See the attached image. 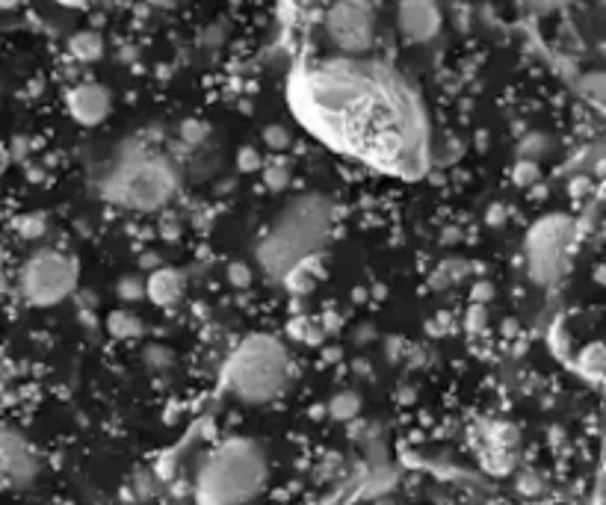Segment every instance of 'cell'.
<instances>
[{
	"label": "cell",
	"mask_w": 606,
	"mask_h": 505,
	"mask_svg": "<svg viewBox=\"0 0 606 505\" xmlns=\"http://www.w3.org/2000/svg\"><path fill=\"white\" fill-rule=\"evenodd\" d=\"M332 231V204L323 195L293 198L267 240L258 246V260L272 278H287L302 260L314 257L326 246Z\"/></svg>",
	"instance_id": "1"
},
{
	"label": "cell",
	"mask_w": 606,
	"mask_h": 505,
	"mask_svg": "<svg viewBox=\"0 0 606 505\" xmlns=\"http://www.w3.org/2000/svg\"><path fill=\"white\" fill-rule=\"evenodd\" d=\"M267 485V455L252 438H228L207 452L196 476L199 505H249Z\"/></svg>",
	"instance_id": "2"
},
{
	"label": "cell",
	"mask_w": 606,
	"mask_h": 505,
	"mask_svg": "<svg viewBox=\"0 0 606 505\" xmlns=\"http://www.w3.org/2000/svg\"><path fill=\"white\" fill-rule=\"evenodd\" d=\"M290 355L281 340L270 334L246 337L225 364V390L246 405H267L287 390Z\"/></svg>",
	"instance_id": "3"
},
{
	"label": "cell",
	"mask_w": 606,
	"mask_h": 505,
	"mask_svg": "<svg viewBox=\"0 0 606 505\" xmlns=\"http://www.w3.org/2000/svg\"><path fill=\"white\" fill-rule=\"evenodd\" d=\"M178 172L169 160L148 151H125L104 181V198L136 213H154L172 201Z\"/></svg>",
	"instance_id": "4"
},
{
	"label": "cell",
	"mask_w": 606,
	"mask_h": 505,
	"mask_svg": "<svg viewBox=\"0 0 606 505\" xmlns=\"http://www.w3.org/2000/svg\"><path fill=\"white\" fill-rule=\"evenodd\" d=\"M577 240V222L568 213H547L527 231V272L539 287H550L568 269V254Z\"/></svg>",
	"instance_id": "5"
},
{
	"label": "cell",
	"mask_w": 606,
	"mask_h": 505,
	"mask_svg": "<svg viewBox=\"0 0 606 505\" xmlns=\"http://www.w3.org/2000/svg\"><path fill=\"white\" fill-rule=\"evenodd\" d=\"M77 260L57 249H39L21 269V293L36 308H54L77 290Z\"/></svg>",
	"instance_id": "6"
},
{
	"label": "cell",
	"mask_w": 606,
	"mask_h": 505,
	"mask_svg": "<svg viewBox=\"0 0 606 505\" xmlns=\"http://www.w3.org/2000/svg\"><path fill=\"white\" fill-rule=\"evenodd\" d=\"M326 30L337 51L349 57L367 54L373 45V12L364 3H337L326 15Z\"/></svg>",
	"instance_id": "7"
},
{
	"label": "cell",
	"mask_w": 606,
	"mask_h": 505,
	"mask_svg": "<svg viewBox=\"0 0 606 505\" xmlns=\"http://www.w3.org/2000/svg\"><path fill=\"white\" fill-rule=\"evenodd\" d=\"M39 458L15 432H0V482L3 488H24L36 479Z\"/></svg>",
	"instance_id": "8"
},
{
	"label": "cell",
	"mask_w": 606,
	"mask_h": 505,
	"mask_svg": "<svg viewBox=\"0 0 606 505\" xmlns=\"http://www.w3.org/2000/svg\"><path fill=\"white\" fill-rule=\"evenodd\" d=\"M110 107H113V95L101 83H80L68 92V113L74 116L77 125H101L110 116Z\"/></svg>",
	"instance_id": "9"
},
{
	"label": "cell",
	"mask_w": 606,
	"mask_h": 505,
	"mask_svg": "<svg viewBox=\"0 0 606 505\" xmlns=\"http://www.w3.org/2000/svg\"><path fill=\"white\" fill-rule=\"evenodd\" d=\"M397 18L408 42H429L441 30V9L429 0H408L397 9Z\"/></svg>",
	"instance_id": "10"
},
{
	"label": "cell",
	"mask_w": 606,
	"mask_h": 505,
	"mask_svg": "<svg viewBox=\"0 0 606 505\" xmlns=\"http://www.w3.org/2000/svg\"><path fill=\"white\" fill-rule=\"evenodd\" d=\"M184 296V275L172 266H160L145 278V299L157 308H172Z\"/></svg>",
	"instance_id": "11"
},
{
	"label": "cell",
	"mask_w": 606,
	"mask_h": 505,
	"mask_svg": "<svg viewBox=\"0 0 606 505\" xmlns=\"http://www.w3.org/2000/svg\"><path fill=\"white\" fill-rule=\"evenodd\" d=\"M68 51L80 63H98L104 57V39L95 30H80L68 39Z\"/></svg>",
	"instance_id": "12"
},
{
	"label": "cell",
	"mask_w": 606,
	"mask_h": 505,
	"mask_svg": "<svg viewBox=\"0 0 606 505\" xmlns=\"http://www.w3.org/2000/svg\"><path fill=\"white\" fill-rule=\"evenodd\" d=\"M107 331H110V337H116V340H134L139 337L142 331H145V325H142V319L134 311H128V308H116V311H110L107 316Z\"/></svg>",
	"instance_id": "13"
},
{
	"label": "cell",
	"mask_w": 606,
	"mask_h": 505,
	"mask_svg": "<svg viewBox=\"0 0 606 505\" xmlns=\"http://www.w3.org/2000/svg\"><path fill=\"white\" fill-rule=\"evenodd\" d=\"M577 373L592 384H601L604 379V346L601 343H589L580 358H577Z\"/></svg>",
	"instance_id": "14"
},
{
	"label": "cell",
	"mask_w": 606,
	"mask_h": 505,
	"mask_svg": "<svg viewBox=\"0 0 606 505\" xmlns=\"http://www.w3.org/2000/svg\"><path fill=\"white\" fill-rule=\"evenodd\" d=\"M326 414L337 420V423H349V420H355L358 414H361V396L355 393V390H343V393H337L332 396V402L326 405Z\"/></svg>",
	"instance_id": "15"
},
{
	"label": "cell",
	"mask_w": 606,
	"mask_h": 505,
	"mask_svg": "<svg viewBox=\"0 0 606 505\" xmlns=\"http://www.w3.org/2000/svg\"><path fill=\"white\" fill-rule=\"evenodd\" d=\"M539 178H541V169L539 163H533V160H518V163L512 166V184L521 187V190L536 187Z\"/></svg>",
	"instance_id": "16"
},
{
	"label": "cell",
	"mask_w": 606,
	"mask_h": 505,
	"mask_svg": "<svg viewBox=\"0 0 606 505\" xmlns=\"http://www.w3.org/2000/svg\"><path fill=\"white\" fill-rule=\"evenodd\" d=\"M264 184L272 192L287 190L290 187V166L284 160H272L270 166H264Z\"/></svg>",
	"instance_id": "17"
},
{
	"label": "cell",
	"mask_w": 606,
	"mask_h": 505,
	"mask_svg": "<svg viewBox=\"0 0 606 505\" xmlns=\"http://www.w3.org/2000/svg\"><path fill=\"white\" fill-rule=\"evenodd\" d=\"M225 278H228V284H231V287L246 290V287H252V266H249V263H243V260H234V263H228Z\"/></svg>",
	"instance_id": "18"
},
{
	"label": "cell",
	"mask_w": 606,
	"mask_h": 505,
	"mask_svg": "<svg viewBox=\"0 0 606 505\" xmlns=\"http://www.w3.org/2000/svg\"><path fill=\"white\" fill-rule=\"evenodd\" d=\"M116 293L122 302H139L145 299V281L142 278H134V275H125L119 284H116Z\"/></svg>",
	"instance_id": "19"
},
{
	"label": "cell",
	"mask_w": 606,
	"mask_h": 505,
	"mask_svg": "<svg viewBox=\"0 0 606 505\" xmlns=\"http://www.w3.org/2000/svg\"><path fill=\"white\" fill-rule=\"evenodd\" d=\"M547 136L544 133H533V136H527L524 142H521V160H533V163H539L541 157L547 154Z\"/></svg>",
	"instance_id": "20"
},
{
	"label": "cell",
	"mask_w": 606,
	"mask_h": 505,
	"mask_svg": "<svg viewBox=\"0 0 606 505\" xmlns=\"http://www.w3.org/2000/svg\"><path fill=\"white\" fill-rule=\"evenodd\" d=\"M237 169L240 172H258V169H264V157H261V151L258 148H252V145H243L240 151H237Z\"/></svg>",
	"instance_id": "21"
},
{
	"label": "cell",
	"mask_w": 606,
	"mask_h": 505,
	"mask_svg": "<svg viewBox=\"0 0 606 505\" xmlns=\"http://www.w3.org/2000/svg\"><path fill=\"white\" fill-rule=\"evenodd\" d=\"M264 142L270 145L272 151H287L290 142H293V136H290V130L284 125H267L264 127Z\"/></svg>",
	"instance_id": "22"
},
{
	"label": "cell",
	"mask_w": 606,
	"mask_h": 505,
	"mask_svg": "<svg viewBox=\"0 0 606 505\" xmlns=\"http://www.w3.org/2000/svg\"><path fill=\"white\" fill-rule=\"evenodd\" d=\"M181 139L187 142V145H202L204 139H207V125L199 122V119H187V122H181Z\"/></svg>",
	"instance_id": "23"
},
{
	"label": "cell",
	"mask_w": 606,
	"mask_h": 505,
	"mask_svg": "<svg viewBox=\"0 0 606 505\" xmlns=\"http://www.w3.org/2000/svg\"><path fill=\"white\" fill-rule=\"evenodd\" d=\"M21 234L27 237V240H39L42 234H45V228H48V222H45V216L42 213H30L27 219H21Z\"/></svg>",
	"instance_id": "24"
},
{
	"label": "cell",
	"mask_w": 606,
	"mask_h": 505,
	"mask_svg": "<svg viewBox=\"0 0 606 505\" xmlns=\"http://www.w3.org/2000/svg\"><path fill=\"white\" fill-rule=\"evenodd\" d=\"M465 328H468L471 334H482V331L488 328V308H482V305H471V308H468V314H465Z\"/></svg>",
	"instance_id": "25"
},
{
	"label": "cell",
	"mask_w": 606,
	"mask_h": 505,
	"mask_svg": "<svg viewBox=\"0 0 606 505\" xmlns=\"http://www.w3.org/2000/svg\"><path fill=\"white\" fill-rule=\"evenodd\" d=\"M518 491H521L524 497H536V494L541 491L539 476H536V473H530V470H527V473H521V476H518Z\"/></svg>",
	"instance_id": "26"
},
{
	"label": "cell",
	"mask_w": 606,
	"mask_h": 505,
	"mask_svg": "<svg viewBox=\"0 0 606 505\" xmlns=\"http://www.w3.org/2000/svg\"><path fill=\"white\" fill-rule=\"evenodd\" d=\"M471 299H473V305H482V308H485V305L494 299V287H491L488 281H476L471 290Z\"/></svg>",
	"instance_id": "27"
},
{
	"label": "cell",
	"mask_w": 606,
	"mask_h": 505,
	"mask_svg": "<svg viewBox=\"0 0 606 505\" xmlns=\"http://www.w3.org/2000/svg\"><path fill=\"white\" fill-rule=\"evenodd\" d=\"M550 349L556 352V358H568V334L556 325L550 334Z\"/></svg>",
	"instance_id": "28"
},
{
	"label": "cell",
	"mask_w": 606,
	"mask_h": 505,
	"mask_svg": "<svg viewBox=\"0 0 606 505\" xmlns=\"http://www.w3.org/2000/svg\"><path fill=\"white\" fill-rule=\"evenodd\" d=\"M506 222V207L503 204H491L488 210H485V225L488 228H500Z\"/></svg>",
	"instance_id": "29"
},
{
	"label": "cell",
	"mask_w": 606,
	"mask_h": 505,
	"mask_svg": "<svg viewBox=\"0 0 606 505\" xmlns=\"http://www.w3.org/2000/svg\"><path fill=\"white\" fill-rule=\"evenodd\" d=\"M148 361H151V364H157V367H166V364H169L172 358H169V352H166V349H157V346H151V349H148Z\"/></svg>",
	"instance_id": "30"
},
{
	"label": "cell",
	"mask_w": 606,
	"mask_h": 505,
	"mask_svg": "<svg viewBox=\"0 0 606 505\" xmlns=\"http://www.w3.org/2000/svg\"><path fill=\"white\" fill-rule=\"evenodd\" d=\"M586 192H589V181H586V178L571 181V195H577V198H580V195H586Z\"/></svg>",
	"instance_id": "31"
},
{
	"label": "cell",
	"mask_w": 606,
	"mask_h": 505,
	"mask_svg": "<svg viewBox=\"0 0 606 505\" xmlns=\"http://www.w3.org/2000/svg\"><path fill=\"white\" fill-rule=\"evenodd\" d=\"M142 266L154 272V269H160V257H157V254H145V257H142Z\"/></svg>",
	"instance_id": "32"
},
{
	"label": "cell",
	"mask_w": 606,
	"mask_h": 505,
	"mask_svg": "<svg viewBox=\"0 0 606 505\" xmlns=\"http://www.w3.org/2000/svg\"><path fill=\"white\" fill-rule=\"evenodd\" d=\"M323 414H326V408H323V405H314V408H311V417H323Z\"/></svg>",
	"instance_id": "33"
}]
</instances>
